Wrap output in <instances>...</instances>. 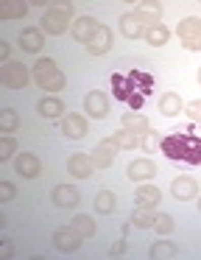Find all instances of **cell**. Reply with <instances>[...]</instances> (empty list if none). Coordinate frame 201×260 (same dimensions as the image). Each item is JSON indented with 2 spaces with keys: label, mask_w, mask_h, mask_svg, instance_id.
<instances>
[{
  "label": "cell",
  "mask_w": 201,
  "mask_h": 260,
  "mask_svg": "<svg viewBox=\"0 0 201 260\" xmlns=\"http://www.w3.org/2000/svg\"><path fill=\"white\" fill-rule=\"evenodd\" d=\"M70 226H76V230L81 232V238H89V235H95V221L89 218V215H76Z\"/></svg>",
  "instance_id": "31"
},
{
  "label": "cell",
  "mask_w": 201,
  "mask_h": 260,
  "mask_svg": "<svg viewBox=\"0 0 201 260\" xmlns=\"http://www.w3.org/2000/svg\"><path fill=\"white\" fill-rule=\"evenodd\" d=\"M126 232H128V226H123V238H120V241H117L115 246L109 249V254H112V257H117V254H123V252H126Z\"/></svg>",
  "instance_id": "35"
},
{
  "label": "cell",
  "mask_w": 201,
  "mask_h": 260,
  "mask_svg": "<svg viewBox=\"0 0 201 260\" xmlns=\"http://www.w3.org/2000/svg\"><path fill=\"white\" fill-rule=\"evenodd\" d=\"M151 92H154V76H148V73L131 70V73H126V76L123 73L112 76V95L131 109L143 107Z\"/></svg>",
  "instance_id": "1"
},
{
  "label": "cell",
  "mask_w": 201,
  "mask_h": 260,
  "mask_svg": "<svg viewBox=\"0 0 201 260\" xmlns=\"http://www.w3.org/2000/svg\"><path fill=\"white\" fill-rule=\"evenodd\" d=\"M154 218H156V210L148 207V204H140V207L131 213V226H137V230H148V226H154Z\"/></svg>",
  "instance_id": "21"
},
{
  "label": "cell",
  "mask_w": 201,
  "mask_h": 260,
  "mask_svg": "<svg viewBox=\"0 0 201 260\" xmlns=\"http://www.w3.org/2000/svg\"><path fill=\"white\" fill-rule=\"evenodd\" d=\"M198 210H201V199H198Z\"/></svg>",
  "instance_id": "44"
},
{
  "label": "cell",
  "mask_w": 201,
  "mask_h": 260,
  "mask_svg": "<svg viewBox=\"0 0 201 260\" xmlns=\"http://www.w3.org/2000/svg\"><path fill=\"white\" fill-rule=\"evenodd\" d=\"M0 59H3V62L9 59V45H6V42H0Z\"/></svg>",
  "instance_id": "42"
},
{
  "label": "cell",
  "mask_w": 201,
  "mask_h": 260,
  "mask_svg": "<svg viewBox=\"0 0 201 260\" xmlns=\"http://www.w3.org/2000/svg\"><path fill=\"white\" fill-rule=\"evenodd\" d=\"M120 151V146H117L112 137H106V140H100L98 146H95V151L89 154V159H92L95 168H109L112 162H115V154Z\"/></svg>",
  "instance_id": "7"
},
{
  "label": "cell",
  "mask_w": 201,
  "mask_h": 260,
  "mask_svg": "<svg viewBox=\"0 0 201 260\" xmlns=\"http://www.w3.org/2000/svg\"><path fill=\"white\" fill-rule=\"evenodd\" d=\"M50 199H53L56 207H76V204L81 202V193L73 185H56L53 190H50Z\"/></svg>",
  "instance_id": "12"
},
{
  "label": "cell",
  "mask_w": 201,
  "mask_h": 260,
  "mask_svg": "<svg viewBox=\"0 0 201 260\" xmlns=\"http://www.w3.org/2000/svg\"><path fill=\"white\" fill-rule=\"evenodd\" d=\"M140 9H143V12H151V14H156V17L162 14V6H159V3H140Z\"/></svg>",
  "instance_id": "39"
},
{
  "label": "cell",
  "mask_w": 201,
  "mask_h": 260,
  "mask_svg": "<svg viewBox=\"0 0 201 260\" xmlns=\"http://www.w3.org/2000/svg\"><path fill=\"white\" fill-rule=\"evenodd\" d=\"M92 159H89V154H73L70 159H67V171H70V176H76V179H89V174H92Z\"/></svg>",
  "instance_id": "16"
},
{
  "label": "cell",
  "mask_w": 201,
  "mask_h": 260,
  "mask_svg": "<svg viewBox=\"0 0 201 260\" xmlns=\"http://www.w3.org/2000/svg\"><path fill=\"white\" fill-rule=\"evenodd\" d=\"M31 76H34V81H37V87H42L45 92H61L67 84L64 73H61L59 68L56 70H34Z\"/></svg>",
  "instance_id": "6"
},
{
  "label": "cell",
  "mask_w": 201,
  "mask_h": 260,
  "mask_svg": "<svg viewBox=\"0 0 201 260\" xmlns=\"http://www.w3.org/2000/svg\"><path fill=\"white\" fill-rule=\"evenodd\" d=\"M176 254H179V249H176V243H171V241H156V243H151V249H148L151 260H171V257H176Z\"/></svg>",
  "instance_id": "22"
},
{
  "label": "cell",
  "mask_w": 201,
  "mask_h": 260,
  "mask_svg": "<svg viewBox=\"0 0 201 260\" xmlns=\"http://www.w3.org/2000/svg\"><path fill=\"white\" fill-rule=\"evenodd\" d=\"M159 148L168 159L184 165H201V135H195L193 129L171 132L159 140Z\"/></svg>",
  "instance_id": "2"
},
{
  "label": "cell",
  "mask_w": 201,
  "mask_h": 260,
  "mask_svg": "<svg viewBox=\"0 0 201 260\" xmlns=\"http://www.w3.org/2000/svg\"><path fill=\"white\" fill-rule=\"evenodd\" d=\"M159 23V17L151 12H143V9H134V12H126L120 17V31L123 37H128V40H137V37H145V31L151 28V25Z\"/></svg>",
  "instance_id": "3"
},
{
  "label": "cell",
  "mask_w": 201,
  "mask_h": 260,
  "mask_svg": "<svg viewBox=\"0 0 201 260\" xmlns=\"http://www.w3.org/2000/svg\"><path fill=\"white\" fill-rule=\"evenodd\" d=\"M182 109H184V104L176 92H165V95L159 98V112L165 115V118H173V115H179Z\"/></svg>",
  "instance_id": "24"
},
{
  "label": "cell",
  "mask_w": 201,
  "mask_h": 260,
  "mask_svg": "<svg viewBox=\"0 0 201 260\" xmlns=\"http://www.w3.org/2000/svg\"><path fill=\"white\" fill-rule=\"evenodd\" d=\"M61 132H64V137H70V140H81L84 135H87V118L78 112H67L64 118H61Z\"/></svg>",
  "instance_id": "10"
},
{
  "label": "cell",
  "mask_w": 201,
  "mask_h": 260,
  "mask_svg": "<svg viewBox=\"0 0 201 260\" xmlns=\"http://www.w3.org/2000/svg\"><path fill=\"white\" fill-rule=\"evenodd\" d=\"M168 37H171V31H168L162 23L151 25V28L145 31V42H148V45H154V48H162L168 42Z\"/></svg>",
  "instance_id": "27"
},
{
  "label": "cell",
  "mask_w": 201,
  "mask_h": 260,
  "mask_svg": "<svg viewBox=\"0 0 201 260\" xmlns=\"http://www.w3.org/2000/svg\"><path fill=\"white\" fill-rule=\"evenodd\" d=\"M176 34H179V40H195V37H201V20H195V17H187V20H182V23L176 25Z\"/></svg>",
  "instance_id": "26"
},
{
  "label": "cell",
  "mask_w": 201,
  "mask_h": 260,
  "mask_svg": "<svg viewBox=\"0 0 201 260\" xmlns=\"http://www.w3.org/2000/svg\"><path fill=\"white\" fill-rule=\"evenodd\" d=\"M134 199H137V204L156 207V204H159V199H162V193H159V187H156V185H140L137 193H134Z\"/></svg>",
  "instance_id": "25"
},
{
  "label": "cell",
  "mask_w": 201,
  "mask_h": 260,
  "mask_svg": "<svg viewBox=\"0 0 201 260\" xmlns=\"http://www.w3.org/2000/svg\"><path fill=\"white\" fill-rule=\"evenodd\" d=\"M73 6L67 3V6H53V9H48L45 12V17H42V31L45 34H53V37H59V34H64L67 28H73Z\"/></svg>",
  "instance_id": "4"
},
{
  "label": "cell",
  "mask_w": 201,
  "mask_h": 260,
  "mask_svg": "<svg viewBox=\"0 0 201 260\" xmlns=\"http://www.w3.org/2000/svg\"><path fill=\"white\" fill-rule=\"evenodd\" d=\"M198 84H201V70H198Z\"/></svg>",
  "instance_id": "43"
},
{
  "label": "cell",
  "mask_w": 201,
  "mask_h": 260,
  "mask_svg": "<svg viewBox=\"0 0 201 260\" xmlns=\"http://www.w3.org/2000/svg\"><path fill=\"white\" fill-rule=\"evenodd\" d=\"M184 112H187V115H190V118H193V120H198V123H201V101H190Z\"/></svg>",
  "instance_id": "36"
},
{
  "label": "cell",
  "mask_w": 201,
  "mask_h": 260,
  "mask_svg": "<svg viewBox=\"0 0 201 260\" xmlns=\"http://www.w3.org/2000/svg\"><path fill=\"white\" fill-rule=\"evenodd\" d=\"M34 70H56V62L50 56H45V59H39V62L34 64Z\"/></svg>",
  "instance_id": "37"
},
{
  "label": "cell",
  "mask_w": 201,
  "mask_h": 260,
  "mask_svg": "<svg viewBox=\"0 0 201 260\" xmlns=\"http://www.w3.org/2000/svg\"><path fill=\"white\" fill-rule=\"evenodd\" d=\"M28 79H31V73H28V68L20 62H6L3 70H0V81H3V87H9V90H22V87L28 84Z\"/></svg>",
  "instance_id": "5"
},
{
  "label": "cell",
  "mask_w": 201,
  "mask_h": 260,
  "mask_svg": "<svg viewBox=\"0 0 201 260\" xmlns=\"http://www.w3.org/2000/svg\"><path fill=\"white\" fill-rule=\"evenodd\" d=\"M154 230L156 232H162V235H171L173 230H176V224H173V218L168 213H156V218H154Z\"/></svg>",
  "instance_id": "32"
},
{
  "label": "cell",
  "mask_w": 201,
  "mask_h": 260,
  "mask_svg": "<svg viewBox=\"0 0 201 260\" xmlns=\"http://www.w3.org/2000/svg\"><path fill=\"white\" fill-rule=\"evenodd\" d=\"M143 146H145V151H154V148H156L154 132H148V135H143Z\"/></svg>",
  "instance_id": "40"
},
{
  "label": "cell",
  "mask_w": 201,
  "mask_h": 260,
  "mask_svg": "<svg viewBox=\"0 0 201 260\" xmlns=\"http://www.w3.org/2000/svg\"><path fill=\"white\" fill-rule=\"evenodd\" d=\"M61 109H64V104H61L56 95H48V98H42V101L37 104V112L42 115V118H48V120L61 118Z\"/></svg>",
  "instance_id": "19"
},
{
  "label": "cell",
  "mask_w": 201,
  "mask_h": 260,
  "mask_svg": "<svg viewBox=\"0 0 201 260\" xmlns=\"http://www.w3.org/2000/svg\"><path fill=\"white\" fill-rule=\"evenodd\" d=\"M182 48L184 51H201V37H195V40H184Z\"/></svg>",
  "instance_id": "38"
},
{
  "label": "cell",
  "mask_w": 201,
  "mask_h": 260,
  "mask_svg": "<svg viewBox=\"0 0 201 260\" xmlns=\"http://www.w3.org/2000/svg\"><path fill=\"white\" fill-rule=\"evenodd\" d=\"M20 48L25 53H39L45 48V37H42V31L39 28H22V34H20Z\"/></svg>",
  "instance_id": "17"
},
{
  "label": "cell",
  "mask_w": 201,
  "mask_h": 260,
  "mask_svg": "<svg viewBox=\"0 0 201 260\" xmlns=\"http://www.w3.org/2000/svg\"><path fill=\"white\" fill-rule=\"evenodd\" d=\"M98 20H95V17H78L76 20V23H73V37H76V40L78 42H84V45H87V40H89V37H92L95 34V28H98Z\"/></svg>",
  "instance_id": "18"
},
{
  "label": "cell",
  "mask_w": 201,
  "mask_h": 260,
  "mask_svg": "<svg viewBox=\"0 0 201 260\" xmlns=\"http://www.w3.org/2000/svg\"><path fill=\"white\" fill-rule=\"evenodd\" d=\"M14 193H17V187L11 182H0V202H11Z\"/></svg>",
  "instance_id": "34"
},
{
  "label": "cell",
  "mask_w": 201,
  "mask_h": 260,
  "mask_svg": "<svg viewBox=\"0 0 201 260\" xmlns=\"http://www.w3.org/2000/svg\"><path fill=\"white\" fill-rule=\"evenodd\" d=\"M20 126V118H17L14 109H0V132H6V135H11V132Z\"/></svg>",
  "instance_id": "30"
},
{
  "label": "cell",
  "mask_w": 201,
  "mask_h": 260,
  "mask_svg": "<svg viewBox=\"0 0 201 260\" xmlns=\"http://www.w3.org/2000/svg\"><path fill=\"white\" fill-rule=\"evenodd\" d=\"M123 129L134 132V135H148L151 123H148V118H143L140 112H126L123 115Z\"/></svg>",
  "instance_id": "20"
},
{
  "label": "cell",
  "mask_w": 201,
  "mask_h": 260,
  "mask_svg": "<svg viewBox=\"0 0 201 260\" xmlns=\"http://www.w3.org/2000/svg\"><path fill=\"white\" fill-rule=\"evenodd\" d=\"M84 109H87L89 118H106V112H109V98H106V92H100V90L87 92Z\"/></svg>",
  "instance_id": "11"
},
{
  "label": "cell",
  "mask_w": 201,
  "mask_h": 260,
  "mask_svg": "<svg viewBox=\"0 0 201 260\" xmlns=\"http://www.w3.org/2000/svg\"><path fill=\"white\" fill-rule=\"evenodd\" d=\"M112 140L120 146V151H134L137 146H143V135H134V132H128V129L115 132V135H112Z\"/></svg>",
  "instance_id": "23"
},
{
  "label": "cell",
  "mask_w": 201,
  "mask_h": 260,
  "mask_svg": "<svg viewBox=\"0 0 201 260\" xmlns=\"http://www.w3.org/2000/svg\"><path fill=\"white\" fill-rule=\"evenodd\" d=\"M171 193L176 202H187V199H195V193H198V185H195L193 176H176L171 185Z\"/></svg>",
  "instance_id": "13"
},
{
  "label": "cell",
  "mask_w": 201,
  "mask_h": 260,
  "mask_svg": "<svg viewBox=\"0 0 201 260\" xmlns=\"http://www.w3.org/2000/svg\"><path fill=\"white\" fill-rule=\"evenodd\" d=\"M53 246L59 249V252H76V249L81 246V232H78L76 226H59V230L53 232Z\"/></svg>",
  "instance_id": "9"
},
{
  "label": "cell",
  "mask_w": 201,
  "mask_h": 260,
  "mask_svg": "<svg viewBox=\"0 0 201 260\" xmlns=\"http://www.w3.org/2000/svg\"><path fill=\"white\" fill-rule=\"evenodd\" d=\"M95 210H98L100 215H109L112 210H115V193L100 190L98 196H95Z\"/></svg>",
  "instance_id": "29"
},
{
  "label": "cell",
  "mask_w": 201,
  "mask_h": 260,
  "mask_svg": "<svg viewBox=\"0 0 201 260\" xmlns=\"http://www.w3.org/2000/svg\"><path fill=\"white\" fill-rule=\"evenodd\" d=\"M28 14V6L25 3H3L0 6V20H20Z\"/></svg>",
  "instance_id": "28"
},
{
  "label": "cell",
  "mask_w": 201,
  "mask_h": 260,
  "mask_svg": "<svg viewBox=\"0 0 201 260\" xmlns=\"http://www.w3.org/2000/svg\"><path fill=\"white\" fill-rule=\"evenodd\" d=\"M112 42H115V37H112V28H106V25H98V28H95V34L87 40V51L92 53V56H104V53L112 51Z\"/></svg>",
  "instance_id": "8"
},
{
  "label": "cell",
  "mask_w": 201,
  "mask_h": 260,
  "mask_svg": "<svg viewBox=\"0 0 201 260\" xmlns=\"http://www.w3.org/2000/svg\"><path fill=\"white\" fill-rule=\"evenodd\" d=\"M14 171L22 179H37L39 171H42V162H39L34 154H20V157L14 159Z\"/></svg>",
  "instance_id": "14"
},
{
  "label": "cell",
  "mask_w": 201,
  "mask_h": 260,
  "mask_svg": "<svg viewBox=\"0 0 201 260\" xmlns=\"http://www.w3.org/2000/svg\"><path fill=\"white\" fill-rule=\"evenodd\" d=\"M126 174L131 182H148L151 176H156V165L151 159H134V162H128Z\"/></svg>",
  "instance_id": "15"
},
{
  "label": "cell",
  "mask_w": 201,
  "mask_h": 260,
  "mask_svg": "<svg viewBox=\"0 0 201 260\" xmlns=\"http://www.w3.org/2000/svg\"><path fill=\"white\" fill-rule=\"evenodd\" d=\"M0 252H3V257H11V254H14V249H11V241H3V249H0Z\"/></svg>",
  "instance_id": "41"
},
{
  "label": "cell",
  "mask_w": 201,
  "mask_h": 260,
  "mask_svg": "<svg viewBox=\"0 0 201 260\" xmlns=\"http://www.w3.org/2000/svg\"><path fill=\"white\" fill-rule=\"evenodd\" d=\"M14 151H17V140L11 135H6L3 140H0V162H3V159H9Z\"/></svg>",
  "instance_id": "33"
}]
</instances>
